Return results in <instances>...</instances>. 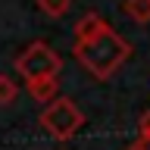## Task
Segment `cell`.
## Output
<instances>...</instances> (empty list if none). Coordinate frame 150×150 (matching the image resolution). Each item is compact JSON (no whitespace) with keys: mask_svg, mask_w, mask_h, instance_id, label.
Returning a JSON list of instances; mask_svg holds the SVG:
<instances>
[{"mask_svg":"<svg viewBox=\"0 0 150 150\" xmlns=\"http://www.w3.org/2000/svg\"><path fill=\"white\" fill-rule=\"evenodd\" d=\"M122 13L128 19H134L138 25H147L150 22V0H125L122 3Z\"/></svg>","mask_w":150,"mask_h":150,"instance_id":"6","label":"cell"},{"mask_svg":"<svg viewBox=\"0 0 150 150\" xmlns=\"http://www.w3.org/2000/svg\"><path fill=\"white\" fill-rule=\"evenodd\" d=\"M138 141H144L150 147V110L141 116V122H138Z\"/></svg>","mask_w":150,"mask_h":150,"instance_id":"9","label":"cell"},{"mask_svg":"<svg viewBox=\"0 0 150 150\" xmlns=\"http://www.w3.org/2000/svg\"><path fill=\"white\" fill-rule=\"evenodd\" d=\"M41 13H47L50 19H63L69 9H72V0H38Z\"/></svg>","mask_w":150,"mask_h":150,"instance_id":"7","label":"cell"},{"mask_svg":"<svg viewBox=\"0 0 150 150\" xmlns=\"http://www.w3.org/2000/svg\"><path fill=\"white\" fill-rule=\"evenodd\" d=\"M13 66L19 75H25V81H35V78H56L63 69V59L47 41H35L16 56Z\"/></svg>","mask_w":150,"mask_h":150,"instance_id":"3","label":"cell"},{"mask_svg":"<svg viewBox=\"0 0 150 150\" xmlns=\"http://www.w3.org/2000/svg\"><path fill=\"white\" fill-rule=\"evenodd\" d=\"M110 31V22L100 16V13H84L81 19H78V25H75L72 38L75 44H88V41H94V38H100Z\"/></svg>","mask_w":150,"mask_h":150,"instance_id":"4","label":"cell"},{"mask_svg":"<svg viewBox=\"0 0 150 150\" xmlns=\"http://www.w3.org/2000/svg\"><path fill=\"white\" fill-rule=\"evenodd\" d=\"M72 53H75V59H78V63H81L94 78H100V81H103V78H110L119 66L128 63L131 44L110 28L106 35L94 38V41H88V44H75Z\"/></svg>","mask_w":150,"mask_h":150,"instance_id":"1","label":"cell"},{"mask_svg":"<svg viewBox=\"0 0 150 150\" xmlns=\"http://www.w3.org/2000/svg\"><path fill=\"white\" fill-rule=\"evenodd\" d=\"M19 97V88L9 75H0V106H9V103Z\"/></svg>","mask_w":150,"mask_h":150,"instance_id":"8","label":"cell"},{"mask_svg":"<svg viewBox=\"0 0 150 150\" xmlns=\"http://www.w3.org/2000/svg\"><path fill=\"white\" fill-rule=\"evenodd\" d=\"M25 88H28V94H31L38 103H44V106L59 97V81H56V78H35V81H25Z\"/></svg>","mask_w":150,"mask_h":150,"instance_id":"5","label":"cell"},{"mask_svg":"<svg viewBox=\"0 0 150 150\" xmlns=\"http://www.w3.org/2000/svg\"><path fill=\"white\" fill-rule=\"evenodd\" d=\"M125 150H150V147H147V144H144V141H134V144H128V147H125Z\"/></svg>","mask_w":150,"mask_h":150,"instance_id":"10","label":"cell"},{"mask_svg":"<svg viewBox=\"0 0 150 150\" xmlns=\"http://www.w3.org/2000/svg\"><path fill=\"white\" fill-rule=\"evenodd\" d=\"M41 128L50 134L53 141H69L78 134V128L84 125V112L75 106L69 97H56L53 103H47L41 110Z\"/></svg>","mask_w":150,"mask_h":150,"instance_id":"2","label":"cell"}]
</instances>
